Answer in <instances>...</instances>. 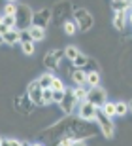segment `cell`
Listing matches in <instances>:
<instances>
[{
    "label": "cell",
    "instance_id": "836d02e7",
    "mask_svg": "<svg viewBox=\"0 0 132 146\" xmlns=\"http://www.w3.org/2000/svg\"><path fill=\"white\" fill-rule=\"evenodd\" d=\"M8 141H10V144H11V146H23V142H19L17 139H8Z\"/></svg>",
    "mask_w": 132,
    "mask_h": 146
},
{
    "label": "cell",
    "instance_id": "277c9868",
    "mask_svg": "<svg viewBox=\"0 0 132 146\" xmlns=\"http://www.w3.org/2000/svg\"><path fill=\"white\" fill-rule=\"evenodd\" d=\"M32 13L34 11L28 8L26 4H19L17 6V27H21V31H26V29L32 27Z\"/></svg>",
    "mask_w": 132,
    "mask_h": 146
},
{
    "label": "cell",
    "instance_id": "4316f807",
    "mask_svg": "<svg viewBox=\"0 0 132 146\" xmlns=\"http://www.w3.org/2000/svg\"><path fill=\"white\" fill-rule=\"evenodd\" d=\"M4 25L8 29H17V17L15 15H4Z\"/></svg>",
    "mask_w": 132,
    "mask_h": 146
},
{
    "label": "cell",
    "instance_id": "f546056e",
    "mask_svg": "<svg viewBox=\"0 0 132 146\" xmlns=\"http://www.w3.org/2000/svg\"><path fill=\"white\" fill-rule=\"evenodd\" d=\"M19 38H21V44H25V42H34L28 29H26V31H19Z\"/></svg>",
    "mask_w": 132,
    "mask_h": 146
},
{
    "label": "cell",
    "instance_id": "8992f818",
    "mask_svg": "<svg viewBox=\"0 0 132 146\" xmlns=\"http://www.w3.org/2000/svg\"><path fill=\"white\" fill-rule=\"evenodd\" d=\"M87 101L91 104H95L96 108H102L106 103H108V93H106L104 87H91L89 93H87Z\"/></svg>",
    "mask_w": 132,
    "mask_h": 146
},
{
    "label": "cell",
    "instance_id": "b9f144b4",
    "mask_svg": "<svg viewBox=\"0 0 132 146\" xmlns=\"http://www.w3.org/2000/svg\"><path fill=\"white\" fill-rule=\"evenodd\" d=\"M2 44H4V40H2V38H0V46H2Z\"/></svg>",
    "mask_w": 132,
    "mask_h": 146
},
{
    "label": "cell",
    "instance_id": "ba28073f",
    "mask_svg": "<svg viewBox=\"0 0 132 146\" xmlns=\"http://www.w3.org/2000/svg\"><path fill=\"white\" fill-rule=\"evenodd\" d=\"M42 93H43V89L40 87L38 80L30 82V84H28V87H26V95H28V99H30V101H32L34 104H36V106H43Z\"/></svg>",
    "mask_w": 132,
    "mask_h": 146
},
{
    "label": "cell",
    "instance_id": "8fae6325",
    "mask_svg": "<svg viewBox=\"0 0 132 146\" xmlns=\"http://www.w3.org/2000/svg\"><path fill=\"white\" fill-rule=\"evenodd\" d=\"M70 78H72V82H74L77 87H83L85 84H87V70H79V68H76V70H72Z\"/></svg>",
    "mask_w": 132,
    "mask_h": 146
},
{
    "label": "cell",
    "instance_id": "7402d4cb",
    "mask_svg": "<svg viewBox=\"0 0 132 146\" xmlns=\"http://www.w3.org/2000/svg\"><path fill=\"white\" fill-rule=\"evenodd\" d=\"M62 29H64V33L68 34V36H74V34L77 33V27H76V23H74V21H70V19L62 25Z\"/></svg>",
    "mask_w": 132,
    "mask_h": 146
},
{
    "label": "cell",
    "instance_id": "603a6c76",
    "mask_svg": "<svg viewBox=\"0 0 132 146\" xmlns=\"http://www.w3.org/2000/svg\"><path fill=\"white\" fill-rule=\"evenodd\" d=\"M64 55H66V59L74 61L76 57L79 55V49L76 48V46H68V48H64Z\"/></svg>",
    "mask_w": 132,
    "mask_h": 146
},
{
    "label": "cell",
    "instance_id": "8d00e7d4",
    "mask_svg": "<svg viewBox=\"0 0 132 146\" xmlns=\"http://www.w3.org/2000/svg\"><path fill=\"white\" fill-rule=\"evenodd\" d=\"M30 146H43V142H38V141H36V142H32Z\"/></svg>",
    "mask_w": 132,
    "mask_h": 146
},
{
    "label": "cell",
    "instance_id": "52a82bcc",
    "mask_svg": "<svg viewBox=\"0 0 132 146\" xmlns=\"http://www.w3.org/2000/svg\"><path fill=\"white\" fill-rule=\"evenodd\" d=\"M96 106L95 104H91L89 101H83V103H79V106H77V118L79 119H83V121H95V118H96Z\"/></svg>",
    "mask_w": 132,
    "mask_h": 146
},
{
    "label": "cell",
    "instance_id": "9c48e42d",
    "mask_svg": "<svg viewBox=\"0 0 132 146\" xmlns=\"http://www.w3.org/2000/svg\"><path fill=\"white\" fill-rule=\"evenodd\" d=\"M15 108H17V112H21V114H32L34 112V108H36V104L32 103L30 99H28V95H19V97L15 99Z\"/></svg>",
    "mask_w": 132,
    "mask_h": 146
},
{
    "label": "cell",
    "instance_id": "e0dca14e",
    "mask_svg": "<svg viewBox=\"0 0 132 146\" xmlns=\"http://www.w3.org/2000/svg\"><path fill=\"white\" fill-rule=\"evenodd\" d=\"M132 2L128 0H111V8L113 11H127V8H130Z\"/></svg>",
    "mask_w": 132,
    "mask_h": 146
},
{
    "label": "cell",
    "instance_id": "f35d334b",
    "mask_svg": "<svg viewBox=\"0 0 132 146\" xmlns=\"http://www.w3.org/2000/svg\"><path fill=\"white\" fill-rule=\"evenodd\" d=\"M23 146H30V142H23Z\"/></svg>",
    "mask_w": 132,
    "mask_h": 146
},
{
    "label": "cell",
    "instance_id": "30bf717a",
    "mask_svg": "<svg viewBox=\"0 0 132 146\" xmlns=\"http://www.w3.org/2000/svg\"><path fill=\"white\" fill-rule=\"evenodd\" d=\"M76 104H77V101L74 99V95H72V91H68L66 89V93H64V99L58 103V106H60V110H62L66 116H72L74 114V108H76Z\"/></svg>",
    "mask_w": 132,
    "mask_h": 146
},
{
    "label": "cell",
    "instance_id": "5bb4252c",
    "mask_svg": "<svg viewBox=\"0 0 132 146\" xmlns=\"http://www.w3.org/2000/svg\"><path fill=\"white\" fill-rule=\"evenodd\" d=\"M87 63H89V57H87L85 53H81V51H79V55L76 57L74 61H72V66H74V68H79V70H85Z\"/></svg>",
    "mask_w": 132,
    "mask_h": 146
},
{
    "label": "cell",
    "instance_id": "6da1fadb",
    "mask_svg": "<svg viewBox=\"0 0 132 146\" xmlns=\"http://www.w3.org/2000/svg\"><path fill=\"white\" fill-rule=\"evenodd\" d=\"M72 17H74V23L77 27V31H81V33L91 31L93 25H95V17L91 15V11L87 8H83V6H74L72 8Z\"/></svg>",
    "mask_w": 132,
    "mask_h": 146
},
{
    "label": "cell",
    "instance_id": "ac0fdd59",
    "mask_svg": "<svg viewBox=\"0 0 132 146\" xmlns=\"http://www.w3.org/2000/svg\"><path fill=\"white\" fill-rule=\"evenodd\" d=\"M87 93H89V89H85V87H76V89H72V95H74V99L77 103L87 101Z\"/></svg>",
    "mask_w": 132,
    "mask_h": 146
},
{
    "label": "cell",
    "instance_id": "ffe728a7",
    "mask_svg": "<svg viewBox=\"0 0 132 146\" xmlns=\"http://www.w3.org/2000/svg\"><path fill=\"white\" fill-rule=\"evenodd\" d=\"M28 31H30V36H32V40H34V42H40V40H43V38H45V31H43V29L30 27Z\"/></svg>",
    "mask_w": 132,
    "mask_h": 146
},
{
    "label": "cell",
    "instance_id": "d590c367",
    "mask_svg": "<svg viewBox=\"0 0 132 146\" xmlns=\"http://www.w3.org/2000/svg\"><path fill=\"white\" fill-rule=\"evenodd\" d=\"M2 146H11V144H10V141L6 139V141H2Z\"/></svg>",
    "mask_w": 132,
    "mask_h": 146
},
{
    "label": "cell",
    "instance_id": "60d3db41",
    "mask_svg": "<svg viewBox=\"0 0 132 146\" xmlns=\"http://www.w3.org/2000/svg\"><path fill=\"white\" fill-rule=\"evenodd\" d=\"M2 141H4V139H2V137H0V146H2Z\"/></svg>",
    "mask_w": 132,
    "mask_h": 146
},
{
    "label": "cell",
    "instance_id": "f1b7e54d",
    "mask_svg": "<svg viewBox=\"0 0 132 146\" xmlns=\"http://www.w3.org/2000/svg\"><path fill=\"white\" fill-rule=\"evenodd\" d=\"M42 99H43V106H45V104H51L53 103V91L51 89H43Z\"/></svg>",
    "mask_w": 132,
    "mask_h": 146
},
{
    "label": "cell",
    "instance_id": "d4e9b609",
    "mask_svg": "<svg viewBox=\"0 0 132 146\" xmlns=\"http://www.w3.org/2000/svg\"><path fill=\"white\" fill-rule=\"evenodd\" d=\"M51 91H66V87H64V82L60 80V78H53V82H51Z\"/></svg>",
    "mask_w": 132,
    "mask_h": 146
},
{
    "label": "cell",
    "instance_id": "7a4b0ae2",
    "mask_svg": "<svg viewBox=\"0 0 132 146\" xmlns=\"http://www.w3.org/2000/svg\"><path fill=\"white\" fill-rule=\"evenodd\" d=\"M95 121H96V127L102 131V135H104L106 139H113V135H115V123H113V119L108 118L100 108L96 110Z\"/></svg>",
    "mask_w": 132,
    "mask_h": 146
},
{
    "label": "cell",
    "instance_id": "3957f363",
    "mask_svg": "<svg viewBox=\"0 0 132 146\" xmlns=\"http://www.w3.org/2000/svg\"><path fill=\"white\" fill-rule=\"evenodd\" d=\"M72 13V4L70 2H58L51 10V21L55 25H64L68 21V15Z\"/></svg>",
    "mask_w": 132,
    "mask_h": 146
},
{
    "label": "cell",
    "instance_id": "7c38bea8",
    "mask_svg": "<svg viewBox=\"0 0 132 146\" xmlns=\"http://www.w3.org/2000/svg\"><path fill=\"white\" fill-rule=\"evenodd\" d=\"M113 27L117 31H125V27H127V11H115V15H113Z\"/></svg>",
    "mask_w": 132,
    "mask_h": 146
},
{
    "label": "cell",
    "instance_id": "4fadbf2b",
    "mask_svg": "<svg viewBox=\"0 0 132 146\" xmlns=\"http://www.w3.org/2000/svg\"><path fill=\"white\" fill-rule=\"evenodd\" d=\"M2 40H4L8 46H15L17 42H21V38H19V29H11V31H8V34H6Z\"/></svg>",
    "mask_w": 132,
    "mask_h": 146
},
{
    "label": "cell",
    "instance_id": "74e56055",
    "mask_svg": "<svg viewBox=\"0 0 132 146\" xmlns=\"http://www.w3.org/2000/svg\"><path fill=\"white\" fill-rule=\"evenodd\" d=\"M2 23H4V15H0V25H2Z\"/></svg>",
    "mask_w": 132,
    "mask_h": 146
},
{
    "label": "cell",
    "instance_id": "9a60e30c",
    "mask_svg": "<svg viewBox=\"0 0 132 146\" xmlns=\"http://www.w3.org/2000/svg\"><path fill=\"white\" fill-rule=\"evenodd\" d=\"M58 65H60V63H58V61L55 59V57H53L51 51H49V53L45 55V57H43V66H45V68H49V70H57Z\"/></svg>",
    "mask_w": 132,
    "mask_h": 146
},
{
    "label": "cell",
    "instance_id": "d6a6232c",
    "mask_svg": "<svg viewBox=\"0 0 132 146\" xmlns=\"http://www.w3.org/2000/svg\"><path fill=\"white\" fill-rule=\"evenodd\" d=\"M64 93H66V91H53V103L58 104V103L64 99Z\"/></svg>",
    "mask_w": 132,
    "mask_h": 146
},
{
    "label": "cell",
    "instance_id": "7bdbcfd3",
    "mask_svg": "<svg viewBox=\"0 0 132 146\" xmlns=\"http://www.w3.org/2000/svg\"><path fill=\"white\" fill-rule=\"evenodd\" d=\"M130 112H132V103H130Z\"/></svg>",
    "mask_w": 132,
    "mask_h": 146
},
{
    "label": "cell",
    "instance_id": "2e32d148",
    "mask_svg": "<svg viewBox=\"0 0 132 146\" xmlns=\"http://www.w3.org/2000/svg\"><path fill=\"white\" fill-rule=\"evenodd\" d=\"M55 76L51 74V72H45V74H42L40 78H38V84H40V87L42 89H51V82Z\"/></svg>",
    "mask_w": 132,
    "mask_h": 146
},
{
    "label": "cell",
    "instance_id": "484cf974",
    "mask_svg": "<svg viewBox=\"0 0 132 146\" xmlns=\"http://www.w3.org/2000/svg\"><path fill=\"white\" fill-rule=\"evenodd\" d=\"M17 13V4L15 2H6L4 4V13L2 15H15Z\"/></svg>",
    "mask_w": 132,
    "mask_h": 146
},
{
    "label": "cell",
    "instance_id": "44dd1931",
    "mask_svg": "<svg viewBox=\"0 0 132 146\" xmlns=\"http://www.w3.org/2000/svg\"><path fill=\"white\" fill-rule=\"evenodd\" d=\"M100 110L106 114V116H108V118H111V119L115 118V103H110V101H108V103H106Z\"/></svg>",
    "mask_w": 132,
    "mask_h": 146
},
{
    "label": "cell",
    "instance_id": "e575fe53",
    "mask_svg": "<svg viewBox=\"0 0 132 146\" xmlns=\"http://www.w3.org/2000/svg\"><path fill=\"white\" fill-rule=\"evenodd\" d=\"M72 146H87V144H85V141H74Z\"/></svg>",
    "mask_w": 132,
    "mask_h": 146
},
{
    "label": "cell",
    "instance_id": "4dcf8cb0",
    "mask_svg": "<svg viewBox=\"0 0 132 146\" xmlns=\"http://www.w3.org/2000/svg\"><path fill=\"white\" fill-rule=\"evenodd\" d=\"M85 68H89L87 72H98V63H96V61H93L89 57V63H87V66H85Z\"/></svg>",
    "mask_w": 132,
    "mask_h": 146
},
{
    "label": "cell",
    "instance_id": "ab89813d",
    "mask_svg": "<svg viewBox=\"0 0 132 146\" xmlns=\"http://www.w3.org/2000/svg\"><path fill=\"white\" fill-rule=\"evenodd\" d=\"M128 21H130V23H132V13H130V15H128Z\"/></svg>",
    "mask_w": 132,
    "mask_h": 146
},
{
    "label": "cell",
    "instance_id": "1f68e13d",
    "mask_svg": "<svg viewBox=\"0 0 132 146\" xmlns=\"http://www.w3.org/2000/svg\"><path fill=\"white\" fill-rule=\"evenodd\" d=\"M51 53H53V57H55V59H57L58 63H60V61H62L64 57H66V55H64V49H53Z\"/></svg>",
    "mask_w": 132,
    "mask_h": 146
},
{
    "label": "cell",
    "instance_id": "d6986e66",
    "mask_svg": "<svg viewBox=\"0 0 132 146\" xmlns=\"http://www.w3.org/2000/svg\"><path fill=\"white\" fill-rule=\"evenodd\" d=\"M87 84L91 87H98V84H100V72H87Z\"/></svg>",
    "mask_w": 132,
    "mask_h": 146
},
{
    "label": "cell",
    "instance_id": "83f0119b",
    "mask_svg": "<svg viewBox=\"0 0 132 146\" xmlns=\"http://www.w3.org/2000/svg\"><path fill=\"white\" fill-rule=\"evenodd\" d=\"M130 108V106H128L127 103H115V116H125V114H127V110Z\"/></svg>",
    "mask_w": 132,
    "mask_h": 146
},
{
    "label": "cell",
    "instance_id": "cb8c5ba5",
    "mask_svg": "<svg viewBox=\"0 0 132 146\" xmlns=\"http://www.w3.org/2000/svg\"><path fill=\"white\" fill-rule=\"evenodd\" d=\"M21 51L25 55H34V51H36V44H34V42H25V44H21Z\"/></svg>",
    "mask_w": 132,
    "mask_h": 146
},
{
    "label": "cell",
    "instance_id": "5b68a950",
    "mask_svg": "<svg viewBox=\"0 0 132 146\" xmlns=\"http://www.w3.org/2000/svg\"><path fill=\"white\" fill-rule=\"evenodd\" d=\"M49 23H51V8H42V10L32 13V27L45 31L49 27Z\"/></svg>",
    "mask_w": 132,
    "mask_h": 146
}]
</instances>
